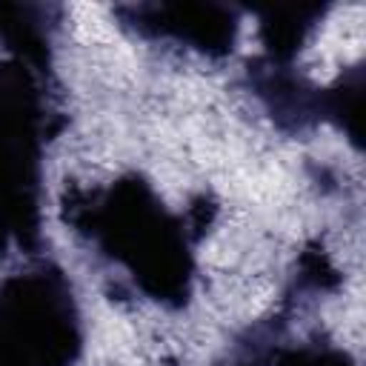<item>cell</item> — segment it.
I'll list each match as a JSON object with an SVG mask.
<instances>
[{"instance_id":"obj_7","label":"cell","mask_w":366,"mask_h":366,"mask_svg":"<svg viewBox=\"0 0 366 366\" xmlns=\"http://www.w3.org/2000/svg\"><path fill=\"white\" fill-rule=\"evenodd\" d=\"M0 40L6 43V49L14 51V60L31 69H46L49 31H46V11L40 6L0 3Z\"/></svg>"},{"instance_id":"obj_6","label":"cell","mask_w":366,"mask_h":366,"mask_svg":"<svg viewBox=\"0 0 366 366\" xmlns=\"http://www.w3.org/2000/svg\"><path fill=\"white\" fill-rule=\"evenodd\" d=\"M323 17V6H269L260 11V40L266 46V57L272 66L289 63L295 51L303 46L315 20Z\"/></svg>"},{"instance_id":"obj_9","label":"cell","mask_w":366,"mask_h":366,"mask_svg":"<svg viewBox=\"0 0 366 366\" xmlns=\"http://www.w3.org/2000/svg\"><path fill=\"white\" fill-rule=\"evenodd\" d=\"M277 366H355V360L332 346H300L283 349L277 355Z\"/></svg>"},{"instance_id":"obj_4","label":"cell","mask_w":366,"mask_h":366,"mask_svg":"<svg viewBox=\"0 0 366 366\" xmlns=\"http://www.w3.org/2000/svg\"><path fill=\"white\" fill-rule=\"evenodd\" d=\"M117 11L146 37H172L212 57L229 54L237 37L234 9L217 3H143Z\"/></svg>"},{"instance_id":"obj_3","label":"cell","mask_w":366,"mask_h":366,"mask_svg":"<svg viewBox=\"0 0 366 366\" xmlns=\"http://www.w3.org/2000/svg\"><path fill=\"white\" fill-rule=\"evenodd\" d=\"M80 315L60 269L40 263L0 283V366H71Z\"/></svg>"},{"instance_id":"obj_8","label":"cell","mask_w":366,"mask_h":366,"mask_svg":"<svg viewBox=\"0 0 366 366\" xmlns=\"http://www.w3.org/2000/svg\"><path fill=\"white\" fill-rule=\"evenodd\" d=\"M320 117L335 120L349 140L363 146V71H346L335 86L320 89Z\"/></svg>"},{"instance_id":"obj_5","label":"cell","mask_w":366,"mask_h":366,"mask_svg":"<svg viewBox=\"0 0 366 366\" xmlns=\"http://www.w3.org/2000/svg\"><path fill=\"white\" fill-rule=\"evenodd\" d=\"M254 89L266 100L269 112L289 129H303L320 120V89L306 86L280 66L269 63V71L254 77Z\"/></svg>"},{"instance_id":"obj_2","label":"cell","mask_w":366,"mask_h":366,"mask_svg":"<svg viewBox=\"0 0 366 366\" xmlns=\"http://www.w3.org/2000/svg\"><path fill=\"white\" fill-rule=\"evenodd\" d=\"M43 97L34 69L0 63V254L11 243L34 246L40 229Z\"/></svg>"},{"instance_id":"obj_1","label":"cell","mask_w":366,"mask_h":366,"mask_svg":"<svg viewBox=\"0 0 366 366\" xmlns=\"http://www.w3.org/2000/svg\"><path fill=\"white\" fill-rule=\"evenodd\" d=\"M66 220L89 234L106 257L123 263L134 283L160 303L180 306L189 297L192 254L183 220L154 197L137 174L120 177L106 192L66 200Z\"/></svg>"}]
</instances>
